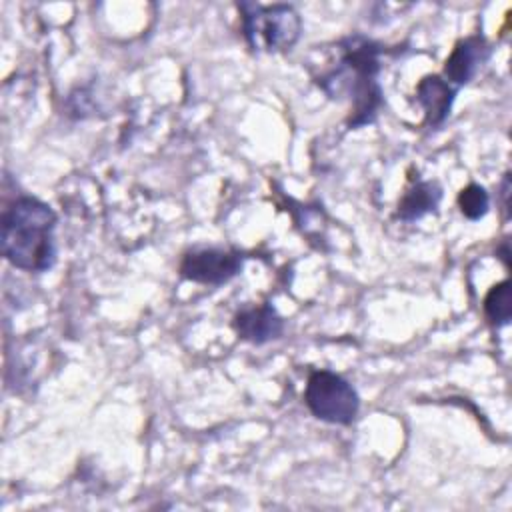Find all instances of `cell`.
<instances>
[{
  "label": "cell",
  "mask_w": 512,
  "mask_h": 512,
  "mask_svg": "<svg viewBox=\"0 0 512 512\" xmlns=\"http://www.w3.org/2000/svg\"><path fill=\"white\" fill-rule=\"evenodd\" d=\"M380 46L360 34L340 42V62L328 74L320 76L318 84L330 98H350L352 110L350 128L370 124L382 104L378 84Z\"/></svg>",
  "instance_id": "6da1fadb"
},
{
  "label": "cell",
  "mask_w": 512,
  "mask_h": 512,
  "mask_svg": "<svg viewBox=\"0 0 512 512\" xmlns=\"http://www.w3.org/2000/svg\"><path fill=\"white\" fill-rule=\"evenodd\" d=\"M56 212L42 200L20 196L2 212L4 258L24 272H46L56 260Z\"/></svg>",
  "instance_id": "7a4b0ae2"
},
{
  "label": "cell",
  "mask_w": 512,
  "mask_h": 512,
  "mask_svg": "<svg viewBox=\"0 0 512 512\" xmlns=\"http://www.w3.org/2000/svg\"><path fill=\"white\" fill-rule=\"evenodd\" d=\"M238 10L242 12L246 42L254 52H284L300 38L302 20L288 4L260 6L254 2H240Z\"/></svg>",
  "instance_id": "3957f363"
},
{
  "label": "cell",
  "mask_w": 512,
  "mask_h": 512,
  "mask_svg": "<svg viewBox=\"0 0 512 512\" xmlns=\"http://www.w3.org/2000/svg\"><path fill=\"white\" fill-rule=\"evenodd\" d=\"M308 410L330 424H350L360 408V398L352 384L330 370H314L304 388Z\"/></svg>",
  "instance_id": "277c9868"
},
{
  "label": "cell",
  "mask_w": 512,
  "mask_h": 512,
  "mask_svg": "<svg viewBox=\"0 0 512 512\" xmlns=\"http://www.w3.org/2000/svg\"><path fill=\"white\" fill-rule=\"evenodd\" d=\"M244 264V256L236 250L198 248L186 252L180 262V276L198 284H224L234 278Z\"/></svg>",
  "instance_id": "5b68a950"
},
{
  "label": "cell",
  "mask_w": 512,
  "mask_h": 512,
  "mask_svg": "<svg viewBox=\"0 0 512 512\" xmlns=\"http://www.w3.org/2000/svg\"><path fill=\"white\" fill-rule=\"evenodd\" d=\"M490 46L482 36H470L460 40L444 64V80L458 88L474 78L480 66L488 60Z\"/></svg>",
  "instance_id": "8992f818"
},
{
  "label": "cell",
  "mask_w": 512,
  "mask_h": 512,
  "mask_svg": "<svg viewBox=\"0 0 512 512\" xmlns=\"http://www.w3.org/2000/svg\"><path fill=\"white\" fill-rule=\"evenodd\" d=\"M232 326L242 340L252 344H264L280 338L284 330V320L278 316V312L272 306L260 304V306L240 310L234 316Z\"/></svg>",
  "instance_id": "52a82bcc"
},
{
  "label": "cell",
  "mask_w": 512,
  "mask_h": 512,
  "mask_svg": "<svg viewBox=\"0 0 512 512\" xmlns=\"http://www.w3.org/2000/svg\"><path fill=\"white\" fill-rule=\"evenodd\" d=\"M456 88H452L442 76H426L416 86V100L426 112V124L438 126L450 114Z\"/></svg>",
  "instance_id": "ba28073f"
},
{
  "label": "cell",
  "mask_w": 512,
  "mask_h": 512,
  "mask_svg": "<svg viewBox=\"0 0 512 512\" xmlns=\"http://www.w3.org/2000/svg\"><path fill=\"white\" fill-rule=\"evenodd\" d=\"M442 190L434 182H418L412 186L398 204V216L406 222L422 218L426 212L434 210L440 202Z\"/></svg>",
  "instance_id": "9c48e42d"
},
{
  "label": "cell",
  "mask_w": 512,
  "mask_h": 512,
  "mask_svg": "<svg viewBox=\"0 0 512 512\" xmlns=\"http://www.w3.org/2000/svg\"><path fill=\"white\" fill-rule=\"evenodd\" d=\"M484 314L496 326H506L512 316V294H510V280H502L500 284L492 286L484 298Z\"/></svg>",
  "instance_id": "30bf717a"
},
{
  "label": "cell",
  "mask_w": 512,
  "mask_h": 512,
  "mask_svg": "<svg viewBox=\"0 0 512 512\" xmlns=\"http://www.w3.org/2000/svg\"><path fill=\"white\" fill-rule=\"evenodd\" d=\"M490 198L488 192L480 184H468L458 194V208L468 220H478L488 212Z\"/></svg>",
  "instance_id": "8fae6325"
}]
</instances>
